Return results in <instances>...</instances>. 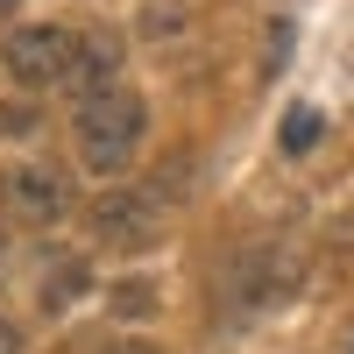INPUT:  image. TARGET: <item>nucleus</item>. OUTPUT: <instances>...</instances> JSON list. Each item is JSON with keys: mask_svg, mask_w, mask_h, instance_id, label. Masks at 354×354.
<instances>
[{"mask_svg": "<svg viewBox=\"0 0 354 354\" xmlns=\"http://www.w3.org/2000/svg\"><path fill=\"white\" fill-rule=\"evenodd\" d=\"M78 163L93 177H121L142 149V135H149V106H142V93H128V85H113V93L100 100H78Z\"/></svg>", "mask_w": 354, "mask_h": 354, "instance_id": "nucleus-1", "label": "nucleus"}, {"mask_svg": "<svg viewBox=\"0 0 354 354\" xmlns=\"http://www.w3.org/2000/svg\"><path fill=\"white\" fill-rule=\"evenodd\" d=\"M78 43L85 36H71L64 21H21V28H8V78L15 85H28V93H50V85H71V64H78Z\"/></svg>", "mask_w": 354, "mask_h": 354, "instance_id": "nucleus-2", "label": "nucleus"}, {"mask_svg": "<svg viewBox=\"0 0 354 354\" xmlns=\"http://www.w3.org/2000/svg\"><path fill=\"white\" fill-rule=\"evenodd\" d=\"M298 283H305V255L290 248V241H270V248H255V255L234 262V277H227V312H234V319L270 312V305H283Z\"/></svg>", "mask_w": 354, "mask_h": 354, "instance_id": "nucleus-3", "label": "nucleus"}, {"mask_svg": "<svg viewBox=\"0 0 354 354\" xmlns=\"http://www.w3.org/2000/svg\"><path fill=\"white\" fill-rule=\"evenodd\" d=\"M85 220H93V241H106V248H149V241H163V198L149 185H106Z\"/></svg>", "mask_w": 354, "mask_h": 354, "instance_id": "nucleus-4", "label": "nucleus"}, {"mask_svg": "<svg viewBox=\"0 0 354 354\" xmlns=\"http://www.w3.org/2000/svg\"><path fill=\"white\" fill-rule=\"evenodd\" d=\"M0 205L15 220H57L71 205V185L43 163H15V170H0Z\"/></svg>", "mask_w": 354, "mask_h": 354, "instance_id": "nucleus-5", "label": "nucleus"}, {"mask_svg": "<svg viewBox=\"0 0 354 354\" xmlns=\"http://www.w3.org/2000/svg\"><path fill=\"white\" fill-rule=\"evenodd\" d=\"M113 85H121V43L100 28V36H85V43H78L71 93H78V100H100V93H113Z\"/></svg>", "mask_w": 354, "mask_h": 354, "instance_id": "nucleus-6", "label": "nucleus"}, {"mask_svg": "<svg viewBox=\"0 0 354 354\" xmlns=\"http://www.w3.org/2000/svg\"><path fill=\"white\" fill-rule=\"evenodd\" d=\"M78 290H85V262H57V270L43 277V305H50V312H64Z\"/></svg>", "mask_w": 354, "mask_h": 354, "instance_id": "nucleus-7", "label": "nucleus"}, {"mask_svg": "<svg viewBox=\"0 0 354 354\" xmlns=\"http://www.w3.org/2000/svg\"><path fill=\"white\" fill-rule=\"evenodd\" d=\"M312 142H319V106H290V113H283V149L305 156Z\"/></svg>", "mask_w": 354, "mask_h": 354, "instance_id": "nucleus-8", "label": "nucleus"}, {"mask_svg": "<svg viewBox=\"0 0 354 354\" xmlns=\"http://www.w3.org/2000/svg\"><path fill=\"white\" fill-rule=\"evenodd\" d=\"M113 312H128V319H142V312H156V290L142 283V277H128V283H113Z\"/></svg>", "mask_w": 354, "mask_h": 354, "instance_id": "nucleus-9", "label": "nucleus"}, {"mask_svg": "<svg viewBox=\"0 0 354 354\" xmlns=\"http://www.w3.org/2000/svg\"><path fill=\"white\" fill-rule=\"evenodd\" d=\"M0 128H8V135H28V128H36V113H28V106H8V113H0Z\"/></svg>", "mask_w": 354, "mask_h": 354, "instance_id": "nucleus-10", "label": "nucleus"}, {"mask_svg": "<svg viewBox=\"0 0 354 354\" xmlns=\"http://www.w3.org/2000/svg\"><path fill=\"white\" fill-rule=\"evenodd\" d=\"M0 354H21V326L15 319H0Z\"/></svg>", "mask_w": 354, "mask_h": 354, "instance_id": "nucleus-11", "label": "nucleus"}, {"mask_svg": "<svg viewBox=\"0 0 354 354\" xmlns=\"http://www.w3.org/2000/svg\"><path fill=\"white\" fill-rule=\"evenodd\" d=\"M106 354H149V347H142V340H121V347H106Z\"/></svg>", "mask_w": 354, "mask_h": 354, "instance_id": "nucleus-12", "label": "nucleus"}, {"mask_svg": "<svg viewBox=\"0 0 354 354\" xmlns=\"http://www.w3.org/2000/svg\"><path fill=\"white\" fill-rule=\"evenodd\" d=\"M0 8H15V0H0Z\"/></svg>", "mask_w": 354, "mask_h": 354, "instance_id": "nucleus-13", "label": "nucleus"}]
</instances>
